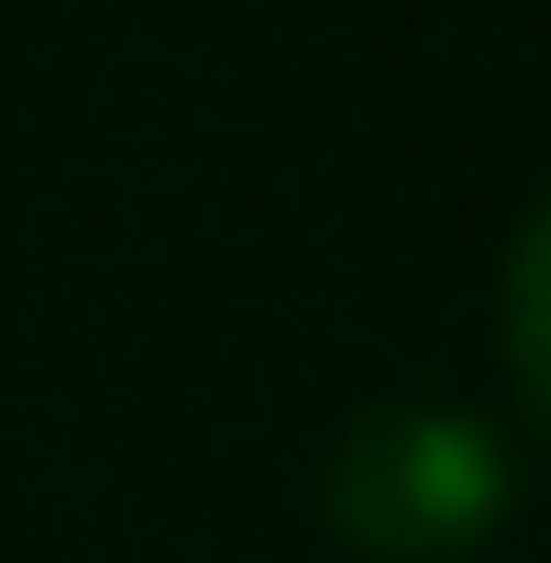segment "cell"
I'll return each instance as SVG.
<instances>
[{"label": "cell", "mask_w": 551, "mask_h": 563, "mask_svg": "<svg viewBox=\"0 0 551 563\" xmlns=\"http://www.w3.org/2000/svg\"><path fill=\"white\" fill-rule=\"evenodd\" d=\"M324 516H335V540L372 552V563H455L504 528V455H492V432L467 408L384 396L335 444Z\"/></svg>", "instance_id": "1"}, {"label": "cell", "mask_w": 551, "mask_h": 563, "mask_svg": "<svg viewBox=\"0 0 551 563\" xmlns=\"http://www.w3.org/2000/svg\"><path fill=\"white\" fill-rule=\"evenodd\" d=\"M504 360H516V396L551 432V205L516 228V264H504Z\"/></svg>", "instance_id": "2"}]
</instances>
